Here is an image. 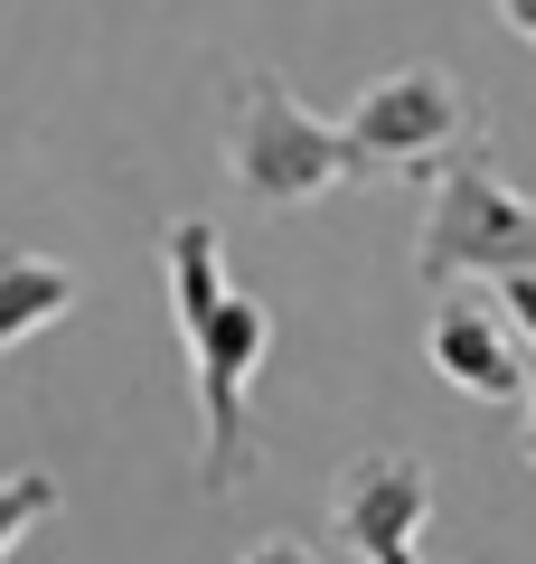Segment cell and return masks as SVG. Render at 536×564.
I'll return each mask as SVG.
<instances>
[{"label": "cell", "instance_id": "ba28073f", "mask_svg": "<svg viewBox=\"0 0 536 564\" xmlns=\"http://www.w3.org/2000/svg\"><path fill=\"white\" fill-rule=\"evenodd\" d=\"M47 508H57V480H47V470H10V480H0V555H10Z\"/></svg>", "mask_w": 536, "mask_h": 564}, {"label": "cell", "instance_id": "52a82bcc", "mask_svg": "<svg viewBox=\"0 0 536 564\" xmlns=\"http://www.w3.org/2000/svg\"><path fill=\"white\" fill-rule=\"evenodd\" d=\"M85 282L66 273L57 254H29V245H0V348L39 339V329H57L66 311H76Z\"/></svg>", "mask_w": 536, "mask_h": 564}, {"label": "cell", "instance_id": "3957f363", "mask_svg": "<svg viewBox=\"0 0 536 564\" xmlns=\"http://www.w3.org/2000/svg\"><path fill=\"white\" fill-rule=\"evenodd\" d=\"M517 263H536V198H517L471 141V151H452V161L433 170V188H424L415 273H424V292H452V282H471V273L499 282V273H517Z\"/></svg>", "mask_w": 536, "mask_h": 564}, {"label": "cell", "instance_id": "9c48e42d", "mask_svg": "<svg viewBox=\"0 0 536 564\" xmlns=\"http://www.w3.org/2000/svg\"><path fill=\"white\" fill-rule=\"evenodd\" d=\"M490 292H499V311H508V321L527 329V348H536V263H517V273H499Z\"/></svg>", "mask_w": 536, "mask_h": 564}, {"label": "cell", "instance_id": "6da1fadb", "mask_svg": "<svg viewBox=\"0 0 536 564\" xmlns=\"http://www.w3.org/2000/svg\"><path fill=\"white\" fill-rule=\"evenodd\" d=\"M160 282H170V321L179 348H189V377H199V489L226 499V489L255 480V414H245V386H255L264 348H274V311L245 302L226 282V236L217 217H179L160 236Z\"/></svg>", "mask_w": 536, "mask_h": 564}, {"label": "cell", "instance_id": "277c9868", "mask_svg": "<svg viewBox=\"0 0 536 564\" xmlns=\"http://www.w3.org/2000/svg\"><path fill=\"white\" fill-rule=\"evenodd\" d=\"M349 132L367 141L377 170H442L452 151L480 141V104L442 66H396V76H377L349 104Z\"/></svg>", "mask_w": 536, "mask_h": 564}, {"label": "cell", "instance_id": "7a4b0ae2", "mask_svg": "<svg viewBox=\"0 0 536 564\" xmlns=\"http://www.w3.org/2000/svg\"><path fill=\"white\" fill-rule=\"evenodd\" d=\"M236 188L255 207H311L330 198V188L349 180H377V161H367V141L349 132V122H320L311 104L292 95L282 76H264V66H245L236 85Z\"/></svg>", "mask_w": 536, "mask_h": 564}, {"label": "cell", "instance_id": "8fae6325", "mask_svg": "<svg viewBox=\"0 0 536 564\" xmlns=\"http://www.w3.org/2000/svg\"><path fill=\"white\" fill-rule=\"evenodd\" d=\"M490 10H499V20L517 29V39H536V0H490Z\"/></svg>", "mask_w": 536, "mask_h": 564}, {"label": "cell", "instance_id": "30bf717a", "mask_svg": "<svg viewBox=\"0 0 536 564\" xmlns=\"http://www.w3.org/2000/svg\"><path fill=\"white\" fill-rule=\"evenodd\" d=\"M245 564H320V555H311V545H301V536H264V545H255V555H245Z\"/></svg>", "mask_w": 536, "mask_h": 564}, {"label": "cell", "instance_id": "7c38bea8", "mask_svg": "<svg viewBox=\"0 0 536 564\" xmlns=\"http://www.w3.org/2000/svg\"><path fill=\"white\" fill-rule=\"evenodd\" d=\"M527 462H536V414H527Z\"/></svg>", "mask_w": 536, "mask_h": 564}, {"label": "cell", "instance_id": "5b68a950", "mask_svg": "<svg viewBox=\"0 0 536 564\" xmlns=\"http://www.w3.org/2000/svg\"><path fill=\"white\" fill-rule=\"evenodd\" d=\"M330 527L357 564H424V527H433V470L405 452H357L330 489Z\"/></svg>", "mask_w": 536, "mask_h": 564}, {"label": "cell", "instance_id": "8992f818", "mask_svg": "<svg viewBox=\"0 0 536 564\" xmlns=\"http://www.w3.org/2000/svg\"><path fill=\"white\" fill-rule=\"evenodd\" d=\"M424 358H433L442 386H461V395H480V404H517L527 377H536L527 367L536 348H527V329L499 311V292L490 302H442L433 329H424Z\"/></svg>", "mask_w": 536, "mask_h": 564}]
</instances>
